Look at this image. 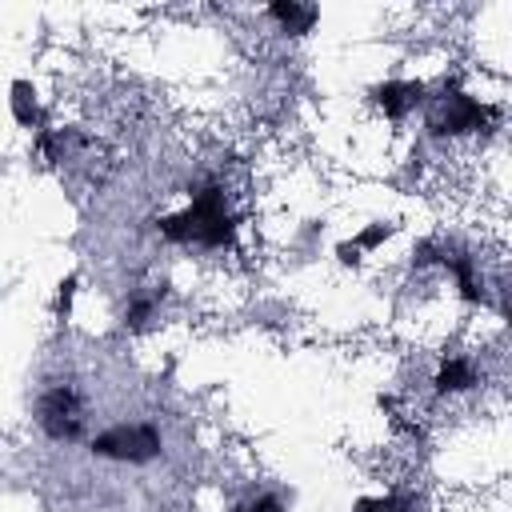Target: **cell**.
<instances>
[{
    "label": "cell",
    "instance_id": "52a82bcc",
    "mask_svg": "<svg viewBox=\"0 0 512 512\" xmlns=\"http://www.w3.org/2000/svg\"><path fill=\"white\" fill-rule=\"evenodd\" d=\"M268 20H276L288 36H304V32L316 28L320 8L316 4H296V0H272L268 4Z\"/></svg>",
    "mask_w": 512,
    "mask_h": 512
},
{
    "label": "cell",
    "instance_id": "8992f818",
    "mask_svg": "<svg viewBox=\"0 0 512 512\" xmlns=\"http://www.w3.org/2000/svg\"><path fill=\"white\" fill-rule=\"evenodd\" d=\"M476 384H480V372H476V364L468 356H444L436 376H432L436 396H456V392H468Z\"/></svg>",
    "mask_w": 512,
    "mask_h": 512
},
{
    "label": "cell",
    "instance_id": "8fae6325",
    "mask_svg": "<svg viewBox=\"0 0 512 512\" xmlns=\"http://www.w3.org/2000/svg\"><path fill=\"white\" fill-rule=\"evenodd\" d=\"M376 512H424V500H420L416 492H400V488H392V492L376 496Z\"/></svg>",
    "mask_w": 512,
    "mask_h": 512
},
{
    "label": "cell",
    "instance_id": "30bf717a",
    "mask_svg": "<svg viewBox=\"0 0 512 512\" xmlns=\"http://www.w3.org/2000/svg\"><path fill=\"white\" fill-rule=\"evenodd\" d=\"M392 236H396V224H392V220H372L368 228L356 232L352 248H356V252H372V248H380V244L392 240Z\"/></svg>",
    "mask_w": 512,
    "mask_h": 512
},
{
    "label": "cell",
    "instance_id": "5b68a950",
    "mask_svg": "<svg viewBox=\"0 0 512 512\" xmlns=\"http://www.w3.org/2000/svg\"><path fill=\"white\" fill-rule=\"evenodd\" d=\"M368 100L384 112V120H408L428 100V84L424 80H384V84L368 88Z\"/></svg>",
    "mask_w": 512,
    "mask_h": 512
},
{
    "label": "cell",
    "instance_id": "6da1fadb",
    "mask_svg": "<svg viewBox=\"0 0 512 512\" xmlns=\"http://www.w3.org/2000/svg\"><path fill=\"white\" fill-rule=\"evenodd\" d=\"M156 232L172 244H200V248H232L236 240V216L228 212L224 188L220 184H204L188 208L160 216Z\"/></svg>",
    "mask_w": 512,
    "mask_h": 512
},
{
    "label": "cell",
    "instance_id": "ba28073f",
    "mask_svg": "<svg viewBox=\"0 0 512 512\" xmlns=\"http://www.w3.org/2000/svg\"><path fill=\"white\" fill-rule=\"evenodd\" d=\"M8 112L20 128H40L44 120V108H40V96H36V84L32 80H12L8 88Z\"/></svg>",
    "mask_w": 512,
    "mask_h": 512
},
{
    "label": "cell",
    "instance_id": "4fadbf2b",
    "mask_svg": "<svg viewBox=\"0 0 512 512\" xmlns=\"http://www.w3.org/2000/svg\"><path fill=\"white\" fill-rule=\"evenodd\" d=\"M232 512H288V504H284V496H276V492H256L252 500L236 504Z\"/></svg>",
    "mask_w": 512,
    "mask_h": 512
},
{
    "label": "cell",
    "instance_id": "7c38bea8",
    "mask_svg": "<svg viewBox=\"0 0 512 512\" xmlns=\"http://www.w3.org/2000/svg\"><path fill=\"white\" fill-rule=\"evenodd\" d=\"M76 284H80V276L76 272H68L64 280H60V288H56V304H52V312H56V320L64 324L68 316H72V300H76Z\"/></svg>",
    "mask_w": 512,
    "mask_h": 512
},
{
    "label": "cell",
    "instance_id": "9c48e42d",
    "mask_svg": "<svg viewBox=\"0 0 512 512\" xmlns=\"http://www.w3.org/2000/svg\"><path fill=\"white\" fill-rule=\"evenodd\" d=\"M160 300H164V284H160V288H148V292H136V296L128 300V308H124V328H144V324L156 316Z\"/></svg>",
    "mask_w": 512,
    "mask_h": 512
},
{
    "label": "cell",
    "instance_id": "9a60e30c",
    "mask_svg": "<svg viewBox=\"0 0 512 512\" xmlns=\"http://www.w3.org/2000/svg\"><path fill=\"white\" fill-rule=\"evenodd\" d=\"M352 512H376V496H360V500L352 504Z\"/></svg>",
    "mask_w": 512,
    "mask_h": 512
},
{
    "label": "cell",
    "instance_id": "7a4b0ae2",
    "mask_svg": "<svg viewBox=\"0 0 512 512\" xmlns=\"http://www.w3.org/2000/svg\"><path fill=\"white\" fill-rule=\"evenodd\" d=\"M428 104V132L432 136H468V132H492L500 120L496 104H484L476 96H468L456 80H444V88L436 96L424 100Z\"/></svg>",
    "mask_w": 512,
    "mask_h": 512
},
{
    "label": "cell",
    "instance_id": "3957f363",
    "mask_svg": "<svg viewBox=\"0 0 512 512\" xmlns=\"http://www.w3.org/2000/svg\"><path fill=\"white\" fill-rule=\"evenodd\" d=\"M88 452L100 460H116V464H152L164 452V436L152 420L112 424L88 440Z\"/></svg>",
    "mask_w": 512,
    "mask_h": 512
},
{
    "label": "cell",
    "instance_id": "5bb4252c",
    "mask_svg": "<svg viewBox=\"0 0 512 512\" xmlns=\"http://www.w3.org/2000/svg\"><path fill=\"white\" fill-rule=\"evenodd\" d=\"M336 260H340L344 268H356V264H360L364 256H360V252L352 248V240H344V244H336Z\"/></svg>",
    "mask_w": 512,
    "mask_h": 512
},
{
    "label": "cell",
    "instance_id": "277c9868",
    "mask_svg": "<svg viewBox=\"0 0 512 512\" xmlns=\"http://www.w3.org/2000/svg\"><path fill=\"white\" fill-rule=\"evenodd\" d=\"M36 424L56 444H76L84 436V400L72 384H56L36 404Z\"/></svg>",
    "mask_w": 512,
    "mask_h": 512
}]
</instances>
